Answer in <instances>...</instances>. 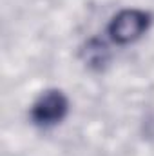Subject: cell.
I'll return each mask as SVG.
<instances>
[{"label":"cell","instance_id":"obj_2","mask_svg":"<svg viewBox=\"0 0 154 156\" xmlns=\"http://www.w3.org/2000/svg\"><path fill=\"white\" fill-rule=\"evenodd\" d=\"M69 100L58 89H49L42 93L31 107V120L40 127H51L60 123L67 116Z\"/></svg>","mask_w":154,"mask_h":156},{"label":"cell","instance_id":"obj_3","mask_svg":"<svg viewBox=\"0 0 154 156\" xmlns=\"http://www.w3.org/2000/svg\"><path fill=\"white\" fill-rule=\"evenodd\" d=\"M83 60L89 67H94V69H102L107 60H109V51H107V45L100 40L93 38L87 42L85 49H83Z\"/></svg>","mask_w":154,"mask_h":156},{"label":"cell","instance_id":"obj_1","mask_svg":"<svg viewBox=\"0 0 154 156\" xmlns=\"http://www.w3.org/2000/svg\"><path fill=\"white\" fill-rule=\"evenodd\" d=\"M151 24H152V16L147 11L134 9V7L121 9L111 18L107 26V33L113 42L120 45H127L142 38L149 31Z\"/></svg>","mask_w":154,"mask_h":156}]
</instances>
